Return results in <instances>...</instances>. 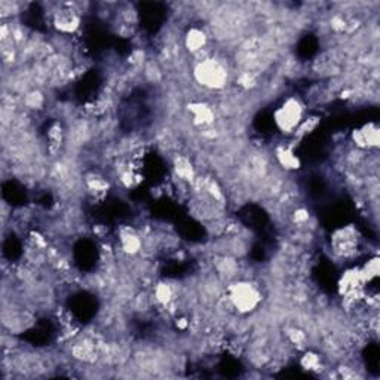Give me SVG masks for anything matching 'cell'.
I'll return each instance as SVG.
<instances>
[{"label": "cell", "instance_id": "cell-1", "mask_svg": "<svg viewBox=\"0 0 380 380\" xmlns=\"http://www.w3.org/2000/svg\"><path fill=\"white\" fill-rule=\"evenodd\" d=\"M193 79L207 91H223L230 80V70L225 60L207 55L193 66Z\"/></svg>", "mask_w": 380, "mask_h": 380}, {"label": "cell", "instance_id": "cell-2", "mask_svg": "<svg viewBox=\"0 0 380 380\" xmlns=\"http://www.w3.org/2000/svg\"><path fill=\"white\" fill-rule=\"evenodd\" d=\"M226 300L232 309L241 315L256 312L263 302L260 287L248 280H235L226 289Z\"/></svg>", "mask_w": 380, "mask_h": 380}, {"label": "cell", "instance_id": "cell-3", "mask_svg": "<svg viewBox=\"0 0 380 380\" xmlns=\"http://www.w3.org/2000/svg\"><path fill=\"white\" fill-rule=\"evenodd\" d=\"M306 118V106L299 97L285 98L273 112V124L282 135H294Z\"/></svg>", "mask_w": 380, "mask_h": 380}, {"label": "cell", "instance_id": "cell-4", "mask_svg": "<svg viewBox=\"0 0 380 380\" xmlns=\"http://www.w3.org/2000/svg\"><path fill=\"white\" fill-rule=\"evenodd\" d=\"M51 23L54 30L63 38L76 34L82 24V12L75 3H61L51 14Z\"/></svg>", "mask_w": 380, "mask_h": 380}, {"label": "cell", "instance_id": "cell-5", "mask_svg": "<svg viewBox=\"0 0 380 380\" xmlns=\"http://www.w3.org/2000/svg\"><path fill=\"white\" fill-rule=\"evenodd\" d=\"M119 252L126 257H135L143 253L144 238L134 227H122L118 235Z\"/></svg>", "mask_w": 380, "mask_h": 380}, {"label": "cell", "instance_id": "cell-6", "mask_svg": "<svg viewBox=\"0 0 380 380\" xmlns=\"http://www.w3.org/2000/svg\"><path fill=\"white\" fill-rule=\"evenodd\" d=\"M352 142L358 150H376L380 143V129L373 122L366 124L352 133Z\"/></svg>", "mask_w": 380, "mask_h": 380}, {"label": "cell", "instance_id": "cell-7", "mask_svg": "<svg viewBox=\"0 0 380 380\" xmlns=\"http://www.w3.org/2000/svg\"><path fill=\"white\" fill-rule=\"evenodd\" d=\"M188 112L194 126L199 128H210L216 122V109L202 103V101H193L188 106Z\"/></svg>", "mask_w": 380, "mask_h": 380}, {"label": "cell", "instance_id": "cell-8", "mask_svg": "<svg viewBox=\"0 0 380 380\" xmlns=\"http://www.w3.org/2000/svg\"><path fill=\"white\" fill-rule=\"evenodd\" d=\"M208 45V34L201 27H190L184 34V48L192 55H198Z\"/></svg>", "mask_w": 380, "mask_h": 380}, {"label": "cell", "instance_id": "cell-9", "mask_svg": "<svg viewBox=\"0 0 380 380\" xmlns=\"http://www.w3.org/2000/svg\"><path fill=\"white\" fill-rule=\"evenodd\" d=\"M275 159L276 164L281 166L285 171H295L300 168V159L299 156L295 155L293 147L289 144H281L275 149Z\"/></svg>", "mask_w": 380, "mask_h": 380}, {"label": "cell", "instance_id": "cell-10", "mask_svg": "<svg viewBox=\"0 0 380 380\" xmlns=\"http://www.w3.org/2000/svg\"><path fill=\"white\" fill-rule=\"evenodd\" d=\"M175 295H177V293H175L174 285L168 281H159L156 282V285H153L152 298L157 306L170 308L172 303H175Z\"/></svg>", "mask_w": 380, "mask_h": 380}, {"label": "cell", "instance_id": "cell-11", "mask_svg": "<svg viewBox=\"0 0 380 380\" xmlns=\"http://www.w3.org/2000/svg\"><path fill=\"white\" fill-rule=\"evenodd\" d=\"M174 172L177 175L179 180L183 183H194L197 181V171L188 156L179 155L174 159Z\"/></svg>", "mask_w": 380, "mask_h": 380}, {"label": "cell", "instance_id": "cell-12", "mask_svg": "<svg viewBox=\"0 0 380 380\" xmlns=\"http://www.w3.org/2000/svg\"><path fill=\"white\" fill-rule=\"evenodd\" d=\"M24 106L29 110H41L45 106V97L39 89L29 91L24 96Z\"/></svg>", "mask_w": 380, "mask_h": 380}, {"label": "cell", "instance_id": "cell-13", "mask_svg": "<svg viewBox=\"0 0 380 380\" xmlns=\"http://www.w3.org/2000/svg\"><path fill=\"white\" fill-rule=\"evenodd\" d=\"M300 364L304 370H309V372H317V370H320L322 366V359H321V355L309 350L302 357Z\"/></svg>", "mask_w": 380, "mask_h": 380}]
</instances>
